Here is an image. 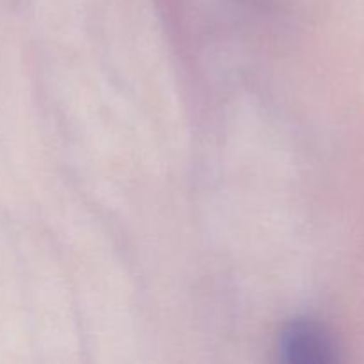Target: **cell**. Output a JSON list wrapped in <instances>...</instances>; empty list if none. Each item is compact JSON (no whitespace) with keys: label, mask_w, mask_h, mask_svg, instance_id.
I'll return each instance as SVG.
<instances>
[{"label":"cell","mask_w":364,"mask_h":364,"mask_svg":"<svg viewBox=\"0 0 364 364\" xmlns=\"http://www.w3.org/2000/svg\"><path fill=\"white\" fill-rule=\"evenodd\" d=\"M279 348L287 363L322 364L336 361L333 340L323 327L308 318L294 320L284 327Z\"/></svg>","instance_id":"cell-1"}]
</instances>
